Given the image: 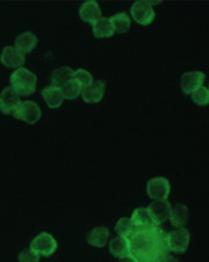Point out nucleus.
<instances>
[{
    "label": "nucleus",
    "mask_w": 209,
    "mask_h": 262,
    "mask_svg": "<svg viewBox=\"0 0 209 262\" xmlns=\"http://www.w3.org/2000/svg\"><path fill=\"white\" fill-rule=\"evenodd\" d=\"M128 239L131 244V255L139 262H162L169 255L166 234L159 225L142 229L135 228Z\"/></svg>",
    "instance_id": "obj_1"
},
{
    "label": "nucleus",
    "mask_w": 209,
    "mask_h": 262,
    "mask_svg": "<svg viewBox=\"0 0 209 262\" xmlns=\"http://www.w3.org/2000/svg\"><path fill=\"white\" fill-rule=\"evenodd\" d=\"M36 85H37L36 75L26 68L14 71L10 76V86L19 96H30L36 91Z\"/></svg>",
    "instance_id": "obj_2"
},
{
    "label": "nucleus",
    "mask_w": 209,
    "mask_h": 262,
    "mask_svg": "<svg viewBox=\"0 0 209 262\" xmlns=\"http://www.w3.org/2000/svg\"><path fill=\"white\" fill-rule=\"evenodd\" d=\"M29 248L39 256H46L48 258V256H52L56 252L57 241L53 238V235L49 234V232H40L32 239Z\"/></svg>",
    "instance_id": "obj_3"
},
{
    "label": "nucleus",
    "mask_w": 209,
    "mask_h": 262,
    "mask_svg": "<svg viewBox=\"0 0 209 262\" xmlns=\"http://www.w3.org/2000/svg\"><path fill=\"white\" fill-rule=\"evenodd\" d=\"M189 242H191V234L185 228H179L166 234V245L169 252L185 254L189 248Z\"/></svg>",
    "instance_id": "obj_4"
},
{
    "label": "nucleus",
    "mask_w": 209,
    "mask_h": 262,
    "mask_svg": "<svg viewBox=\"0 0 209 262\" xmlns=\"http://www.w3.org/2000/svg\"><path fill=\"white\" fill-rule=\"evenodd\" d=\"M131 16L138 25L149 26L155 20V10L149 2L139 0V2H135L131 7Z\"/></svg>",
    "instance_id": "obj_5"
},
{
    "label": "nucleus",
    "mask_w": 209,
    "mask_h": 262,
    "mask_svg": "<svg viewBox=\"0 0 209 262\" xmlns=\"http://www.w3.org/2000/svg\"><path fill=\"white\" fill-rule=\"evenodd\" d=\"M14 118L19 121L26 122L29 125H35L42 118V109L33 100H25L14 112Z\"/></svg>",
    "instance_id": "obj_6"
},
{
    "label": "nucleus",
    "mask_w": 209,
    "mask_h": 262,
    "mask_svg": "<svg viewBox=\"0 0 209 262\" xmlns=\"http://www.w3.org/2000/svg\"><path fill=\"white\" fill-rule=\"evenodd\" d=\"M147 192L149 198L155 201H165L171 193V184L166 178L155 177L151 181H148Z\"/></svg>",
    "instance_id": "obj_7"
},
{
    "label": "nucleus",
    "mask_w": 209,
    "mask_h": 262,
    "mask_svg": "<svg viewBox=\"0 0 209 262\" xmlns=\"http://www.w3.org/2000/svg\"><path fill=\"white\" fill-rule=\"evenodd\" d=\"M20 103V96L14 92L12 86L5 88L0 93V112L3 115H14Z\"/></svg>",
    "instance_id": "obj_8"
},
{
    "label": "nucleus",
    "mask_w": 209,
    "mask_h": 262,
    "mask_svg": "<svg viewBox=\"0 0 209 262\" xmlns=\"http://www.w3.org/2000/svg\"><path fill=\"white\" fill-rule=\"evenodd\" d=\"M0 62L9 69H16L17 71V69L23 68V64L26 62V57L20 50H17L13 46H6L5 49L2 50Z\"/></svg>",
    "instance_id": "obj_9"
},
{
    "label": "nucleus",
    "mask_w": 209,
    "mask_h": 262,
    "mask_svg": "<svg viewBox=\"0 0 209 262\" xmlns=\"http://www.w3.org/2000/svg\"><path fill=\"white\" fill-rule=\"evenodd\" d=\"M205 73L202 72H185L181 78V88L183 93L192 95L196 89H199L203 85Z\"/></svg>",
    "instance_id": "obj_10"
},
{
    "label": "nucleus",
    "mask_w": 209,
    "mask_h": 262,
    "mask_svg": "<svg viewBox=\"0 0 209 262\" xmlns=\"http://www.w3.org/2000/svg\"><path fill=\"white\" fill-rule=\"evenodd\" d=\"M148 211L151 213L155 224L160 225L166 220H169V215H171V211H172V205L168 202L166 199L165 201H154L151 205L148 206Z\"/></svg>",
    "instance_id": "obj_11"
},
{
    "label": "nucleus",
    "mask_w": 209,
    "mask_h": 262,
    "mask_svg": "<svg viewBox=\"0 0 209 262\" xmlns=\"http://www.w3.org/2000/svg\"><path fill=\"white\" fill-rule=\"evenodd\" d=\"M79 16H80L82 20L86 21V23H91V25L98 21L102 17V12H100L98 2L88 0V2L82 3V6L79 9Z\"/></svg>",
    "instance_id": "obj_12"
},
{
    "label": "nucleus",
    "mask_w": 209,
    "mask_h": 262,
    "mask_svg": "<svg viewBox=\"0 0 209 262\" xmlns=\"http://www.w3.org/2000/svg\"><path fill=\"white\" fill-rule=\"evenodd\" d=\"M104 89H106V83L103 80H95L89 88L82 91L80 96L86 103H98L103 99Z\"/></svg>",
    "instance_id": "obj_13"
},
{
    "label": "nucleus",
    "mask_w": 209,
    "mask_h": 262,
    "mask_svg": "<svg viewBox=\"0 0 209 262\" xmlns=\"http://www.w3.org/2000/svg\"><path fill=\"white\" fill-rule=\"evenodd\" d=\"M109 229L106 227H95L86 235V241L95 248H103L109 241Z\"/></svg>",
    "instance_id": "obj_14"
},
{
    "label": "nucleus",
    "mask_w": 209,
    "mask_h": 262,
    "mask_svg": "<svg viewBox=\"0 0 209 262\" xmlns=\"http://www.w3.org/2000/svg\"><path fill=\"white\" fill-rule=\"evenodd\" d=\"M109 251L115 258H125V256L131 255V244L128 238L123 236H115L113 239L109 241Z\"/></svg>",
    "instance_id": "obj_15"
},
{
    "label": "nucleus",
    "mask_w": 209,
    "mask_h": 262,
    "mask_svg": "<svg viewBox=\"0 0 209 262\" xmlns=\"http://www.w3.org/2000/svg\"><path fill=\"white\" fill-rule=\"evenodd\" d=\"M36 46H37V37L32 32H25L17 36L14 40V48L20 50L23 55H28L32 50H35Z\"/></svg>",
    "instance_id": "obj_16"
},
{
    "label": "nucleus",
    "mask_w": 209,
    "mask_h": 262,
    "mask_svg": "<svg viewBox=\"0 0 209 262\" xmlns=\"http://www.w3.org/2000/svg\"><path fill=\"white\" fill-rule=\"evenodd\" d=\"M188 206L183 205V204H176L175 206H172V211H171V215H169V221H171V224H172L176 229L185 227V225L188 224Z\"/></svg>",
    "instance_id": "obj_17"
},
{
    "label": "nucleus",
    "mask_w": 209,
    "mask_h": 262,
    "mask_svg": "<svg viewBox=\"0 0 209 262\" xmlns=\"http://www.w3.org/2000/svg\"><path fill=\"white\" fill-rule=\"evenodd\" d=\"M42 96L45 102H46V105L50 107V109H59V107L62 106L63 100V93L62 89L60 88H55V86H48V88H45L42 91Z\"/></svg>",
    "instance_id": "obj_18"
},
{
    "label": "nucleus",
    "mask_w": 209,
    "mask_h": 262,
    "mask_svg": "<svg viewBox=\"0 0 209 262\" xmlns=\"http://www.w3.org/2000/svg\"><path fill=\"white\" fill-rule=\"evenodd\" d=\"M132 222L135 228H138V229H142V228H151L156 225L152 220V216H151V213L148 211V208H138V209H135L132 213Z\"/></svg>",
    "instance_id": "obj_19"
},
{
    "label": "nucleus",
    "mask_w": 209,
    "mask_h": 262,
    "mask_svg": "<svg viewBox=\"0 0 209 262\" xmlns=\"http://www.w3.org/2000/svg\"><path fill=\"white\" fill-rule=\"evenodd\" d=\"M92 32H93L95 37H98V39H108V37H112L115 33L112 29L111 21L106 17H100L98 21H95L92 25Z\"/></svg>",
    "instance_id": "obj_20"
},
{
    "label": "nucleus",
    "mask_w": 209,
    "mask_h": 262,
    "mask_svg": "<svg viewBox=\"0 0 209 262\" xmlns=\"http://www.w3.org/2000/svg\"><path fill=\"white\" fill-rule=\"evenodd\" d=\"M73 75H75V71L70 69L69 66H63V68H59L53 72L52 75V86L55 88H62L63 85H66L68 82L73 80Z\"/></svg>",
    "instance_id": "obj_21"
},
{
    "label": "nucleus",
    "mask_w": 209,
    "mask_h": 262,
    "mask_svg": "<svg viewBox=\"0 0 209 262\" xmlns=\"http://www.w3.org/2000/svg\"><path fill=\"white\" fill-rule=\"evenodd\" d=\"M109 21H111L113 32H116V33H126L131 29V17L125 12L111 16Z\"/></svg>",
    "instance_id": "obj_22"
},
{
    "label": "nucleus",
    "mask_w": 209,
    "mask_h": 262,
    "mask_svg": "<svg viewBox=\"0 0 209 262\" xmlns=\"http://www.w3.org/2000/svg\"><path fill=\"white\" fill-rule=\"evenodd\" d=\"M73 80L76 82L82 91H85L86 88H89V86L95 82V80H93V76H92V73H89L86 69H77V71H75Z\"/></svg>",
    "instance_id": "obj_23"
},
{
    "label": "nucleus",
    "mask_w": 209,
    "mask_h": 262,
    "mask_svg": "<svg viewBox=\"0 0 209 262\" xmlns=\"http://www.w3.org/2000/svg\"><path fill=\"white\" fill-rule=\"evenodd\" d=\"M115 229H116L118 236L129 238V236L133 234V231H135V225H133L132 220H129V218H120V220L116 222Z\"/></svg>",
    "instance_id": "obj_24"
},
{
    "label": "nucleus",
    "mask_w": 209,
    "mask_h": 262,
    "mask_svg": "<svg viewBox=\"0 0 209 262\" xmlns=\"http://www.w3.org/2000/svg\"><path fill=\"white\" fill-rule=\"evenodd\" d=\"M62 93H63V98L68 100H75L76 98H79L80 95H82V89L79 88L75 80H70L68 82L66 85H63L62 88Z\"/></svg>",
    "instance_id": "obj_25"
},
{
    "label": "nucleus",
    "mask_w": 209,
    "mask_h": 262,
    "mask_svg": "<svg viewBox=\"0 0 209 262\" xmlns=\"http://www.w3.org/2000/svg\"><path fill=\"white\" fill-rule=\"evenodd\" d=\"M191 98L198 106H208L209 105V89L205 86H201L199 89H196L195 92L191 95Z\"/></svg>",
    "instance_id": "obj_26"
},
{
    "label": "nucleus",
    "mask_w": 209,
    "mask_h": 262,
    "mask_svg": "<svg viewBox=\"0 0 209 262\" xmlns=\"http://www.w3.org/2000/svg\"><path fill=\"white\" fill-rule=\"evenodd\" d=\"M40 256L35 254L30 248H26L19 254V262H39Z\"/></svg>",
    "instance_id": "obj_27"
},
{
    "label": "nucleus",
    "mask_w": 209,
    "mask_h": 262,
    "mask_svg": "<svg viewBox=\"0 0 209 262\" xmlns=\"http://www.w3.org/2000/svg\"><path fill=\"white\" fill-rule=\"evenodd\" d=\"M119 262H139V261H138L136 258H133L132 255H128V256H125V258H120V259H119Z\"/></svg>",
    "instance_id": "obj_28"
},
{
    "label": "nucleus",
    "mask_w": 209,
    "mask_h": 262,
    "mask_svg": "<svg viewBox=\"0 0 209 262\" xmlns=\"http://www.w3.org/2000/svg\"><path fill=\"white\" fill-rule=\"evenodd\" d=\"M162 262H181V261H179L178 258H175V256L168 255L166 258H165V259H163V261H162Z\"/></svg>",
    "instance_id": "obj_29"
}]
</instances>
